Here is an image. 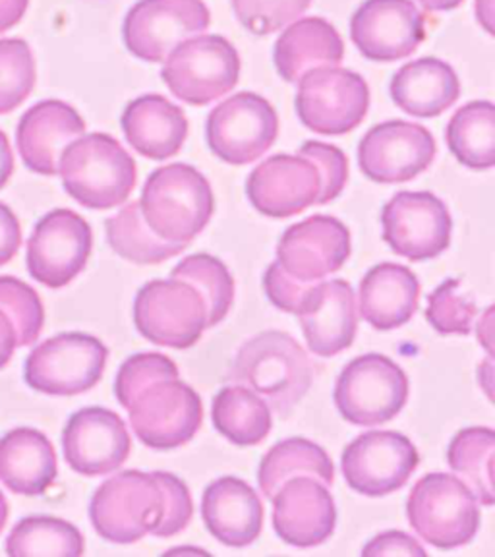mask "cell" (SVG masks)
Instances as JSON below:
<instances>
[{
  "instance_id": "cell-9",
  "label": "cell",
  "mask_w": 495,
  "mask_h": 557,
  "mask_svg": "<svg viewBox=\"0 0 495 557\" xmlns=\"http://www.w3.org/2000/svg\"><path fill=\"white\" fill-rule=\"evenodd\" d=\"M126 410L134 434L156 451H171L188 444L203 422L200 395L181 377H159L149 383Z\"/></svg>"
},
{
  "instance_id": "cell-42",
  "label": "cell",
  "mask_w": 495,
  "mask_h": 557,
  "mask_svg": "<svg viewBox=\"0 0 495 557\" xmlns=\"http://www.w3.org/2000/svg\"><path fill=\"white\" fill-rule=\"evenodd\" d=\"M159 377H181L178 366L161 352H139L121 366L114 382V395L122 407L128 409L134 397Z\"/></svg>"
},
{
  "instance_id": "cell-11",
  "label": "cell",
  "mask_w": 495,
  "mask_h": 557,
  "mask_svg": "<svg viewBox=\"0 0 495 557\" xmlns=\"http://www.w3.org/2000/svg\"><path fill=\"white\" fill-rule=\"evenodd\" d=\"M295 107L306 128L323 136H343L364 121L370 89L352 70L313 69L298 82Z\"/></svg>"
},
{
  "instance_id": "cell-8",
  "label": "cell",
  "mask_w": 495,
  "mask_h": 557,
  "mask_svg": "<svg viewBox=\"0 0 495 557\" xmlns=\"http://www.w3.org/2000/svg\"><path fill=\"white\" fill-rule=\"evenodd\" d=\"M335 405L350 424L380 426L399 417L409 399V377L383 355L350 360L335 385Z\"/></svg>"
},
{
  "instance_id": "cell-31",
  "label": "cell",
  "mask_w": 495,
  "mask_h": 557,
  "mask_svg": "<svg viewBox=\"0 0 495 557\" xmlns=\"http://www.w3.org/2000/svg\"><path fill=\"white\" fill-rule=\"evenodd\" d=\"M295 476H312L331 486L335 480V467L320 445L305 437H288L273 445L261 459L258 470L261 494L271 502L279 487Z\"/></svg>"
},
{
  "instance_id": "cell-32",
  "label": "cell",
  "mask_w": 495,
  "mask_h": 557,
  "mask_svg": "<svg viewBox=\"0 0 495 557\" xmlns=\"http://www.w3.org/2000/svg\"><path fill=\"white\" fill-rule=\"evenodd\" d=\"M213 426L238 447H252L270 435L271 410L258 393L244 385L223 387L211 407Z\"/></svg>"
},
{
  "instance_id": "cell-3",
  "label": "cell",
  "mask_w": 495,
  "mask_h": 557,
  "mask_svg": "<svg viewBox=\"0 0 495 557\" xmlns=\"http://www.w3.org/2000/svg\"><path fill=\"white\" fill-rule=\"evenodd\" d=\"M62 186L70 198L89 209H111L131 198L138 171L131 153L109 134L79 136L62 151Z\"/></svg>"
},
{
  "instance_id": "cell-51",
  "label": "cell",
  "mask_w": 495,
  "mask_h": 557,
  "mask_svg": "<svg viewBox=\"0 0 495 557\" xmlns=\"http://www.w3.org/2000/svg\"><path fill=\"white\" fill-rule=\"evenodd\" d=\"M428 12H447L461 7L465 0H418Z\"/></svg>"
},
{
  "instance_id": "cell-22",
  "label": "cell",
  "mask_w": 495,
  "mask_h": 557,
  "mask_svg": "<svg viewBox=\"0 0 495 557\" xmlns=\"http://www.w3.org/2000/svg\"><path fill=\"white\" fill-rule=\"evenodd\" d=\"M273 502V529L296 548H313L331 539L337 507L330 486L312 476H295L279 487Z\"/></svg>"
},
{
  "instance_id": "cell-28",
  "label": "cell",
  "mask_w": 495,
  "mask_h": 557,
  "mask_svg": "<svg viewBox=\"0 0 495 557\" xmlns=\"http://www.w3.org/2000/svg\"><path fill=\"white\" fill-rule=\"evenodd\" d=\"M57 453L47 435L16 428L0 437V482L20 496H41L57 480Z\"/></svg>"
},
{
  "instance_id": "cell-47",
  "label": "cell",
  "mask_w": 495,
  "mask_h": 557,
  "mask_svg": "<svg viewBox=\"0 0 495 557\" xmlns=\"http://www.w3.org/2000/svg\"><path fill=\"white\" fill-rule=\"evenodd\" d=\"M29 0H0V34L9 32L26 16Z\"/></svg>"
},
{
  "instance_id": "cell-29",
  "label": "cell",
  "mask_w": 495,
  "mask_h": 557,
  "mask_svg": "<svg viewBox=\"0 0 495 557\" xmlns=\"http://www.w3.org/2000/svg\"><path fill=\"white\" fill-rule=\"evenodd\" d=\"M393 101L410 116L434 119L461 97V82L447 62L424 57L405 64L392 79Z\"/></svg>"
},
{
  "instance_id": "cell-4",
  "label": "cell",
  "mask_w": 495,
  "mask_h": 557,
  "mask_svg": "<svg viewBox=\"0 0 495 557\" xmlns=\"http://www.w3.org/2000/svg\"><path fill=\"white\" fill-rule=\"evenodd\" d=\"M139 209L159 238L188 246L213 218L215 198L196 166L173 163L149 174Z\"/></svg>"
},
{
  "instance_id": "cell-30",
  "label": "cell",
  "mask_w": 495,
  "mask_h": 557,
  "mask_svg": "<svg viewBox=\"0 0 495 557\" xmlns=\"http://www.w3.org/2000/svg\"><path fill=\"white\" fill-rule=\"evenodd\" d=\"M343 59V37L322 17H305L288 26L273 51L279 76L288 84H298L310 70L337 66Z\"/></svg>"
},
{
  "instance_id": "cell-16",
  "label": "cell",
  "mask_w": 495,
  "mask_h": 557,
  "mask_svg": "<svg viewBox=\"0 0 495 557\" xmlns=\"http://www.w3.org/2000/svg\"><path fill=\"white\" fill-rule=\"evenodd\" d=\"M420 455L407 435L399 432H366L347 445L341 470L360 496H389L409 482Z\"/></svg>"
},
{
  "instance_id": "cell-45",
  "label": "cell",
  "mask_w": 495,
  "mask_h": 557,
  "mask_svg": "<svg viewBox=\"0 0 495 557\" xmlns=\"http://www.w3.org/2000/svg\"><path fill=\"white\" fill-rule=\"evenodd\" d=\"M362 556H426V549L405 532L387 531L370 540Z\"/></svg>"
},
{
  "instance_id": "cell-49",
  "label": "cell",
  "mask_w": 495,
  "mask_h": 557,
  "mask_svg": "<svg viewBox=\"0 0 495 557\" xmlns=\"http://www.w3.org/2000/svg\"><path fill=\"white\" fill-rule=\"evenodd\" d=\"M12 173H14V156H12L7 134L0 131V190L9 184Z\"/></svg>"
},
{
  "instance_id": "cell-43",
  "label": "cell",
  "mask_w": 495,
  "mask_h": 557,
  "mask_svg": "<svg viewBox=\"0 0 495 557\" xmlns=\"http://www.w3.org/2000/svg\"><path fill=\"white\" fill-rule=\"evenodd\" d=\"M298 156L308 157L322 174V194L318 206L337 200L348 183L347 156L339 148L323 141H306L298 149Z\"/></svg>"
},
{
  "instance_id": "cell-14",
  "label": "cell",
  "mask_w": 495,
  "mask_h": 557,
  "mask_svg": "<svg viewBox=\"0 0 495 557\" xmlns=\"http://www.w3.org/2000/svg\"><path fill=\"white\" fill-rule=\"evenodd\" d=\"M94 250V233L86 219L72 209H54L39 219L27 240L29 275L49 288L66 287Z\"/></svg>"
},
{
  "instance_id": "cell-41",
  "label": "cell",
  "mask_w": 495,
  "mask_h": 557,
  "mask_svg": "<svg viewBox=\"0 0 495 557\" xmlns=\"http://www.w3.org/2000/svg\"><path fill=\"white\" fill-rule=\"evenodd\" d=\"M238 22L253 35L275 34L310 9L312 0H231Z\"/></svg>"
},
{
  "instance_id": "cell-5",
  "label": "cell",
  "mask_w": 495,
  "mask_h": 557,
  "mask_svg": "<svg viewBox=\"0 0 495 557\" xmlns=\"http://www.w3.org/2000/svg\"><path fill=\"white\" fill-rule=\"evenodd\" d=\"M407 517L418 536L440 549L459 548L479 534V499L462 480L447 472L418 480L410 490Z\"/></svg>"
},
{
  "instance_id": "cell-10",
  "label": "cell",
  "mask_w": 495,
  "mask_h": 557,
  "mask_svg": "<svg viewBox=\"0 0 495 557\" xmlns=\"http://www.w3.org/2000/svg\"><path fill=\"white\" fill-rule=\"evenodd\" d=\"M109 348L87 333H61L44 341L27 357L24 377L35 392L72 397L96 387L103 377Z\"/></svg>"
},
{
  "instance_id": "cell-1",
  "label": "cell",
  "mask_w": 495,
  "mask_h": 557,
  "mask_svg": "<svg viewBox=\"0 0 495 557\" xmlns=\"http://www.w3.org/2000/svg\"><path fill=\"white\" fill-rule=\"evenodd\" d=\"M194 504L183 480L165 470H124L97 487L89 519L97 534L113 544H134L148 534L171 539L191 521Z\"/></svg>"
},
{
  "instance_id": "cell-13",
  "label": "cell",
  "mask_w": 495,
  "mask_h": 557,
  "mask_svg": "<svg viewBox=\"0 0 495 557\" xmlns=\"http://www.w3.org/2000/svg\"><path fill=\"white\" fill-rule=\"evenodd\" d=\"M211 24L203 0H139L124 17L122 37L139 61H165L176 45L200 35Z\"/></svg>"
},
{
  "instance_id": "cell-46",
  "label": "cell",
  "mask_w": 495,
  "mask_h": 557,
  "mask_svg": "<svg viewBox=\"0 0 495 557\" xmlns=\"http://www.w3.org/2000/svg\"><path fill=\"white\" fill-rule=\"evenodd\" d=\"M22 246V228L14 211L0 201V265L9 263Z\"/></svg>"
},
{
  "instance_id": "cell-52",
  "label": "cell",
  "mask_w": 495,
  "mask_h": 557,
  "mask_svg": "<svg viewBox=\"0 0 495 557\" xmlns=\"http://www.w3.org/2000/svg\"><path fill=\"white\" fill-rule=\"evenodd\" d=\"M9 502H7V497L2 496V492H0V532L2 529L7 527V521H9Z\"/></svg>"
},
{
  "instance_id": "cell-38",
  "label": "cell",
  "mask_w": 495,
  "mask_h": 557,
  "mask_svg": "<svg viewBox=\"0 0 495 557\" xmlns=\"http://www.w3.org/2000/svg\"><path fill=\"white\" fill-rule=\"evenodd\" d=\"M34 52L24 39H0V114L16 111L34 91Z\"/></svg>"
},
{
  "instance_id": "cell-27",
  "label": "cell",
  "mask_w": 495,
  "mask_h": 557,
  "mask_svg": "<svg viewBox=\"0 0 495 557\" xmlns=\"http://www.w3.org/2000/svg\"><path fill=\"white\" fill-rule=\"evenodd\" d=\"M360 313L380 331L409 323L420 305V281L399 263H378L360 283Z\"/></svg>"
},
{
  "instance_id": "cell-39",
  "label": "cell",
  "mask_w": 495,
  "mask_h": 557,
  "mask_svg": "<svg viewBox=\"0 0 495 557\" xmlns=\"http://www.w3.org/2000/svg\"><path fill=\"white\" fill-rule=\"evenodd\" d=\"M0 310L16 331L17 347L34 345L45 325V308L39 295L24 281L0 277Z\"/></svg>"
},
{
  "instance_id": "cell-15",
  "label": "cell",
  "mask_w": 495,
  "mask_h": 557,
  "mask_svg": "<svg viewBox=\"0 0 495 557\" xmlns=\"http://www.w3.org/2000/svg\"><path fill=\"white\" fill-rule=\"evenodd\" d=\"M383 240L410 261L434 260L451 244L453 219L432 191H399L382 209Z\"/></svg>"
},
{
  "instance_id": "cell-12",
  "label": "cell",
  "mask_w": 495,
  "mask_h": 557,
  "mask_svg": "<svg viewBox=\"0 0 495 557\" xmlns=\"http://www.w3.org/2000/svg\"><path fill=\"white\" fill-rule=\"evenodd\" d=\"M279 136L273 104L250 91L218 104L206 122L208 146L228 165L243 166L265 156Z\"/></svg>"
},
{
  "instance_id": "cell-34",
  "label": "cell",
  "mask_w": 495,
  "mask_h": 557,
  "mask_svg": "<svg viewBox=\"0 0 495 557\" xmlns=\"http://www.w3.org/2000/svg\"><path fill=\"white\" fill-rule=\"evenodd\" d=\"M107 240L124 260L138 265H157L183 252L184 244L166 243L149 228L141 215L139 201H131L104 221Z\"/></svg>"
},
{
  "instance_id": "cell-23",
  "label": "cell",
  "mask_w": 495,
  "mask_h": 557,
  "mask_svg": "<svg viewBox=\"0 0 495 557\" xmlns=\"http://www.w3.org/2000/svg\"><path fill=\"white\" fill-rule=\"evenodd\" d=\"M296 313L306 345L315 357H335L357 339V295L348 281L331 278L315 283Z\"/></svg>"
},
{
  "instance_id": "cell-25",
  "label": "cell",
  "mask_w": 495,
  "mask_h": 557,
  "mask_svg": "<svg viewBox=\"0 0 495 557\" xmlns=\"http://www.w3.org/2000/svg\"><path fill=\"white\" fill-rule=\"evenodd\" d=\"M201 519L218 542L231 548H244L260 539L263 504L244 480L223 476L206 487Z\"/></svg>"
},
{
  "instance_id": "cell-2",
  "label": "cell",
  "mask_w": 495,
  "mask_h": 557,
  "mask_svg": "<svg viewBox=\"0 0 495 557\" xmlns=\"http://www.w3.org/2000/svg\"><path fill=\"white\" fill-rule=\"evenodd\" d=\"M226 380L258 393L270 410L285 417L310 392L313 364L293 335L263 331L238 348Z\"/></svg>"
},
{
  "instance_id": "cell-20",
  "label": "cell",
  "mask_w": 495,
  "mask_h": 557,
  "mask_svg": "<svg viewBox=\"0 0 495 557\" xmlns=\"http://www.w3.org/2000/svg\"><path fill=\"white\" fill-rule=\"evenodd\" d=\"M246 194L265 218H295L320 200L322 174L308 157L279 153L253 169Z\"/></svg>"
},
{
  "instance_id": "cell-17",
  "label": "cell",
  "mask_w": 495,
  "mask_h": 557,
  "mask_svg": "<svg viewBox=\"0 0 495 557\" xmlns=\"http://www.w3.org/2000/svg\"><path fill=\"white\" fill-rule=\"evenodd\" d=\"M437 146L422 124L382 122L358 146V166L378 184L409 183L434 163Z\"/></svg>"
},
{
  "instance_id": "cell-24",
  "label": "cell",
  "mask_w": 495,
  "mask_h": 557,
  "mask_svg": "<svg viewBox=\"0 0 495 557\" xmlns=\"http://www.w3.org/2000/svg\"><path fill=\"white\" fill-rule=\"evenodd\" d=\"M86 122L72 104L45 99L27 109L20 119L16 144L24 165L32 173L59 174L62 151L84 136Z\"/></svg>"
},
{
  "instance_id": "cell-18",
  "label": "cell",
  "mask_w": 495,
  "mask_h": 557,
  "mask_svg": "<svg viewBox=\"0 0 495 557\" xmlns=\"http://www.w3.org/2000/svg\"><path fill=\"white\" fill-rule=\"evenodd\" d=\"M350 39L368 61H400L426 39V22L412 0H366L350 20Z\"/></svg>"
},
{
  "instance_id": "cell-37",
  "label": "cell",
  "mask_w": 495,
  "mask_h": 557,
  "mask_svg": "<svg viewBox=\"0 0 495 557\" xmlns=\"http://www.w3.org/2000/svg\"><path fill=\"white\" fill-rule=\"evenodd\" d=\"M171 278H181L198 288L208 305V327L223 322L235 302V278L225 263L209 253H191L184 258Z\"/></svg>"
},
{
  "instance_id": "cell-35",
  "label": "cell",
  "mask_w": 495,
  "mask_h": 557,
  "mask_svg": "<svg viewBox=\"0 0 495 557\" xmlns=\"http://www.w3.org/2000/svg\"><path fill=\"white\" fill-rule=\"evenodd\" d=\"M495 434L492 428H467L455 435L447 449L453 472L472 490L479 504L494 505Z\"/></svg>"
},
{
  "instance_id": "cell-26",
  "label": "cell",
  "mask_w": 495,
  "mask_h": 557,
  "mask_svg": "<svg viewBox=\"0 0 495 557\" xmlns=\"http://www.w3.org/2000/svg\"><path fill=\"white\" fill-rule=\"evenodd\" d=\"M124 138L139 156L165 161L183 149L188 119L166 97L148 94L126 104L121 116Z\"/></svg>"
},
{
  "instance_id": "cell-19",
  "label": "cell",
  "mask_w": 495,
  "mask_h": 557,
  "mask_svg": "<svg viewBox=\"0 0 495 557\" xmlns=\"http://www.w3.org/2000/svg\"><path fill=\"white\" fill-rule=\"evenodd\" d=\"M350 258V231L339 219L312 215L288 226L277 244V263L302 283H320Z\"/></svg>"
},
{
  "instance_id": "cell-21",
  "label": "cell",
  "mask_w": 495,
  "mask_h": 557,
  "mask_svg": "<svg viewBox=\"0 0 495 557\" xmlns=\"http://www.w3.org/2000/svg\"><path fill=\"white\" fill-rule=\"evenodd\" d=\"M62 449L70 469L82 476H104L128 459L131 434L113 410L87 407L70 417L62 432Z\"/></svg>"
},
{
  "instance_id": "cell-6",
  "label": "cell",
  "mask_w": 495,
  "mask_h": 557,
  "mask_svg": "<svg viewBox=\"0 0 495 557\" xmlns=\"http://www.w3.org/2000/svg\"><path fill=\"white\" fill-rule=\"evenodd\" d=\"M161 78L176 99L203 107L235 89L240 78V57L225 37L200 35L174 47Z\"/></svg>"
},
{
  "instance_id": "cell-40",
  "label": "cell",
  "mask_w": 495,
  "mask_h": 557,
  "mask_svg": "<svg viewBox=\"0 0 495 557\" xmlns=\"http://www.w3.org/2000/svg\"><path fill=\"white\" fill-rule=\"evenodd\" d=\"M477 313L474 298L462 293L459 278H447L428 296V323L442 335H469Z\"/></svg>"
},
{
  "instance_id": "cell-48",
  "label": "cell",
  "mask_w": 495,
  "mask_h": 557,
  "mask_svg": "<svg viewBox=\"0 0 495 557\" xmlns=\"http://www.w3.org/2000/svg\"><path fill=\"white\" fill-rule=\"evenodd\" d=\"M16 347L17 341L14 325L10 322L9 315L0 310V370L9 364Z\"/></svg>"
},
{
  "instance_id": "cell-7",
  "label": "cell",
  "mask_w": 495,
  "mask_h": 557,
  "mask_svg": "<svg viewBox=\"0 0 495 557\" xmlns=\"http://www.w3.org/2000/svg\"><path fill=\"white\" fill-rule=\"evenodd\" d=\"M134 322L153 345L190 348L208 330V305L200 290L181 278H156L139 288Z\"/></svg>"
},
{
  "instance_id": "cell-50",
  "label": "cell",
  "mask_w": 495,
  "mask_h": 557,
  "mask_svg": "<svg viewBox=\"0 0 495 557\" xmlns=\"http://www.w3.org/2000/svg\"><path fill=\"white\" fill-rule=\"evenodd\" d=\"M477 16H479V22L484 26L487 34H494V26H492L494 0H477Z\"/></svg>"
},
{
  "instance_id": "cell-44",
  "label": "cell",
  "mask_w": 495,
  "mask_h": 557,
  "mask_svg": "<svg viewBox=\"0 0 495 557\" xmlns=\"http://www.w3.org/2000/svg\"><path fill=\"white\" fill-rule=\"evenodd\" d=\"M315 283H302L298 278L288 275L287 271L279 265L277 261L271 263L265 277H263V287L265 295L271 300V305L279 308L281 312L296 313L305 300L306 293Z\"/></svg>"
},
{
  "instance_id": "cell-33",
  "label": "cell",
  "mask_w": 495,
  "mask_h": 557,
  "mask_svg": "<svg viewBox=\"0 0 495 557\" xmlns=\"http://www.w3.org/2000/svg\"><path fill=\"white\" fill-rule=\"evenodd\" d=\"M445 141L455 159L472 171L495 165V107L490 101L465 104L445 131Z\"/></svg>"
},
{
  "instance_id": "cell-36",
  "label": "cell",
  "mask_w": 495,
  "mask_h": 557,
  "mask_svg": "<svg viewBox=\"0 0 495 557\" xmlns=\"http://www.w3.org/2000/svg\"><path fill=\"white\" fill-rule=\"evenodd\" d=\"M7 554L24 556H70L84 554L82 532L59 517H27L17 522L7 539Z\"/></svg>"
}]
</instances>
